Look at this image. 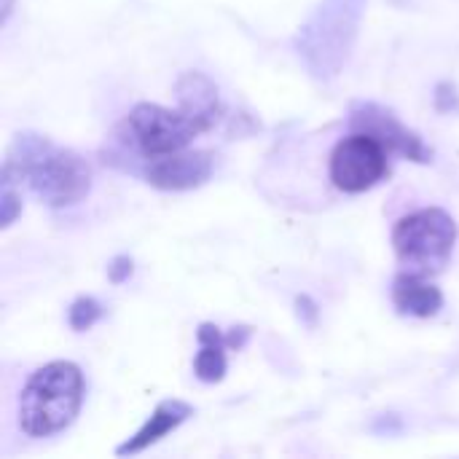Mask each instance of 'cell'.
Returning a JSON list of instances; mask_svg holds the SVG:
<instances>
[{
    "mask_svg": "<svg viewBox=\"0 0 459 459\" xmlns=\"http://www.w3.org/2000/svg\"><path fill=\"white\" fill-rule=\"evenodd\" d=\"M194 414V409L183 401H161L156 406V411L151 414V420L126 441L116 449L118 457H126V455H140L145 452L148 446H153L156 441H161L164 436H169L172 430H178L188 417Z\"/></svg>",
    "mask_w": 459,
    "mask_h": 459,
    "instance_id": "cell-10",
    "label": "cell"
},
{
    "mask_svg": "<svg viewBox=\"0 0 459 459\" xmlns=\"http://www.w3.org/2000/svg\"><path fill=\"white\" fill-rule=\"evenodd\" d=\"M436 105H438V110H452V108H457V91H455V86L441 83L438 91H436Z\"/></svg>",
    "mask_w": 459,
    "mask_h": 459,
    "instance_id": "cell-16",
    "label": "cell"
},
{
    "mask_svg": "<svg viewBox=\"0 0 459 459\" xmlns=\"http://www.w3.org/2000/svg\"><path fill=\"white\" fill-rule=\"evenodd\" d=\"M124 126L129 129L132 140L137 143L140 153L148 159H159L167 153H178L183 148H188V143L194 137H199V126L178 108H161V105H151V102H140L132 108V113L126 116Z\"/></svg>",
    "mask_w": 459,
    "mask_h": 459,
    "instance_id": "cell-5",
    "label": "cell"
},
{
    "mask_svg": "<svg viewBox=\"0 0 459 459\" xmlns=\"http://www.w3.org/2000/svg\"><path fill=\"white\" fill-rule=\"evenodd\" d=\"M0 180L27 183V188L48 207L65 210L81 204L91 191V164L43 134L22 132L13 137L3 161Z\"/></svg>",
    "mask_w": 459,
    "mask_h": 459,
    "instance_id": "cell-1",
    "label": "cell"
},
{
    "mask_svg": "<svg viewBox=\"0 0 459 459\" xmlns=\"http://www.w3.org/2000/svg\"><path fill=\"white\" fill-rule=\"evenodd\" d=\"M0 186H3L0 188V226L8 229L16 221V215L22 212V196L11 180H0Z\"/></svg>",
    "mask_w": 459,
    "mask_h": 459,
    "instance_id": "cell-14",
    "label": "cell"
},
{
    "mask_svg": "<svg viewBox=\"0 0 459 459\" xmlns=\"http://www.w3.org/2000/svg\"><path fill=\"white\" fill-rule=\"evenodd\" d=\"M199 352L194 358V374L196 379L207 382V385H215L226 377V347L229 342L223 339L221 328L204 323L199 325Z\"/></svg>",
    "mask_w": 459,
    "mask_h": 459,
    "instance_id": "cell-12",
    "label": "cell"
},
{
    "mask_svg": "<svg viewBox=\"0 0 459 459\" xmlns=\"http://www.w3.org/2000/svg\"><path fill=\"white\" fill-rule=\"evenodd\" d=\"M100 317H102V307L94 299H78V301H73V307L67 312V323L78 333L81 331H89Z\"/></svg>",
    "mask_w": 459,
    "mask_h": 459,
    "instance_id": "cell-13",
    "label": "cell"
},
{
    "mask_svg": "<svg viewBox=\"0 0 459 459\" xmlns=\"http://www.w3.org/2000/svg\"><path fill=\"white\" fill-rule=\"evenodd\" d=\"M247 336H250V328H234V333L226 336V342H229V347H237V350H239V347L245 344Z\"/></svg>",
    "mask_w": 459,
    "mask_h": 459,
    "instance_id": "cell-17",
    "label": "cell"
},
{
    "mask_svg": "<svg viewBox=\"0 0 459 459\" xmlns=\"http://www.w3.org/2000/svg\"><path fill=\"white\" fill-rule=\"evenodd\" d=\"M350 129L371 134L374 140H379L387 148V153L403 156L417 164L433 161V148L414 129H409L393 110H387L377 102H358L350 110Z\"/></svg>",
    "mask_w": 459,
    "mask_h": 459,
    "instance_id": "cell-7",
    "label": "cell"
},
{
    "mask_svg": "<svg viewBox=\"0 0 459 459\" xmlns=\"http://www.w3.org/2000/svg\"><path fill=\"white\" fill-rule=\"evenodd\" d=\"M175 100L178 108L199 126V132H210L221 124L223 118V105H221V91L215 81L199 70H188L178 78L175 83Z\"/></svg>",
    "mask_w": 459,
    "mask_h": 459,
    "instance_id": "cell-9",
    "label": "cell"
},
{
    "mask_svg": "<svg viewBox=\"0 0 459 459\" xmlns=\"http://www.w3.org/2000/svg\"><path fill=\"white\" fill-rule=\"evenodd\" d=\"M108 277H110V282H126L129 277H132V258H126V255H118V258H113L110 261V266H108Z\"/></svg>",
    "mask_w": 459,
    "mask_h": 459,
    "instance_id": "cell-15",
    "label": "cell"
},
{
    "mask_svg": "<svg viewBox=\"0 0 459 459\" xmlns=\"http://www.w3.org/2000/svg\"><path fill=\"white\" fill-rule=\"evenodd\" d=\"M457 245V223L441 207H425L401 218L393 229V250L411 274L441 272Z\"/></svg>",
    "mask_w": 459,
    "mask_h": 459,
    "instance_id": "cell-4",
    "label": "cell"
},
{
    "mask_svg": "<svg viewBox=\"0 0 459 459\" xmlns=\"http://www.w3.org/2000/svg\"><path fill=\"white\" fill-rule=\"evenodd\" d=\"M387 148L371 134L352 132L339 140L328 159V178L342 194L371 191L387 175Z\"/></svg>",
    "mask_w": 459,
    "mask_h": 459,
    "instance_id": "cell-6",
    "label": "cell"
},
{
    "mask_svg": "<svg viewBox=\"0 0 459 459\" xmlns=\"http://www.w3.org/2000/svg\"><path fill=\"white\" fill-rule=\"evenodd\" d=\"M393 304L401 315L433 317L444 307V293L433 282H428L422 274L403 272L393 282Z\"/></svg>",
    "mask_w": 459,
    "mask_h": 459,
    "instance_id": "cell-11",
    "label": "cell"
},
{
    "mask_svg": "<svg viewBox=\"0 0 459 459\" xmlns=\"http://www.w3.org/2000/svg\"><path fill=\"white\" fill-rule=\"evenodd\" d=\"M215 169L212 151H178L159 159H148L143 167V178L148 186L159 191H191L210 180Z\"/></svg>",
    "mask_w": 459,
    "mask_h": 459,
    "instance_id": "cell-8",
    "label": "cell"
},
{
    "mask_svg": "<svg viewBox=\"0 0 459 459\" xmlns=\"http://www.w3.org/2000/svg\"><path fill=\"white\" fill-rule=\"evenodd\" d=\"M83 374L70 360L38 368L19 395V428L30 438H48L73 425L83 406Z\"/></svg>",
    "mask_w": 459,
    "mask_h": 459,
    "instance_id": "cell-3",
    "label": "cell"
},
{
    "mask_svg": "<svg viewBox=\"0 0 459 459\" xmlns=\"http://www.w3.org/2000/svg\"><path fill=\"white\" fill-rule=\"evenodd\" d=\"M0 8H3V24H5V22H8V16H11L13 0H3V5H0Z\"/></svg>",
    "mask_w": 459,
    "mask_h": 459,
    "instance_id": "cell-18",
    "label": "cell"
},
{
    "mask_svg": "<svg viewBox=\"0 0 459 459\" xmlns=\"http://www.w3.org/2000/svg\"><path fill=\"white\" fill-rule=\"evenodd\" d=\"M368 0H320L301 22L293 51L317 81H333L350 62Z\"/></svg>",
    "mask_w": 459,
    "mask_h": 459,
    "instance_id": "cell-2",
    "label": "cell"
}]
</instances>
